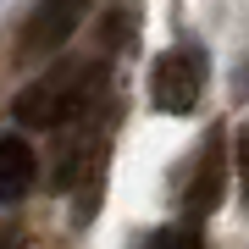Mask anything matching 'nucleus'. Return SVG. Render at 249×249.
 <instances>
[{
  "label": "nucleus",
  "instance_id": "obj_1",
  "mask_svg": "<svg viewBox=\"0 0 249 249\" xmlns=\"http://www.w3.org/2000/svg\"><path fill=\"white\" fill-rule=\"evenodd\" d=\"M94 89H100V67L67 61V67H50L39 83H28L11 100V111H17L22 127H61L94 106Z\"/></svg>",
  "mask_w": 249,
  "mask_h": 249
},
{
  "label": "nucleus",
  "instance_id": "obj_2",
  "mask_svg": "<svg viewBox=\"0 0 249 249\" xmlns=\"http://www.w3.org/2000/svg\"><path fill=\"white\" fill-rule=\"evenodd\" d=\"M205 94V55L199 50H166L150 72V100L166 116H188Z\"/></svg>",
  "mask_w": 249,
  "mask_h": 249
},
{
  "label": "nucleus",
  "instance_id": "obj_3",
  "mask_svg": "<svg viewBox=\"0 0 249 249\" xmlns=\"http://www.w3.org/2000/svg\"><path fill=\"white\" fill-rule=\"evenodd\" d=\"M83 17H89V0H39L34 17H28L22 34H17V55H22V61H45V55H55L83 28Z\"/></svg>",
  "mask_w": 249,
  "mask_h": 249
},
{
  "label": "nucleus",
  "instance_id": "obj_4",
  "mask_svg": "<svg viewBox=\"0 0 249 249\" xmlns=\"http://www.w3.org/2000/svg\"><path fill=\"white\" fill-rule=\"evenodd\" d=\"M34 172H39V160L28 150V139L22 133H0V205H17L34 188Z\"/></svg>",
  "mask_w": 249,
  "mask_h": 249
},
{
  "label": "nucleus",
  "instance_id": "obj_5",
  "mask_svg": "<svg viewBox=\"0 0 249 249\" xmlns=\"http://www.w3.org/2000/svg\"><path fill=\"white\" fill-rule=\"evenodd\" d=\"M222 166H227L222 139H211L205 155H199V166H194V178H188V216H194V222L205 211H216V199H222Z\"/></svg>",
  "mask_w": 249,
  "mask_h": 249
},
{
  "label": "nucleus",
  "instance_id": "obj_6",
  "mask_svg": "<svg viewBox=\"0 0 249 249\" xmlns=\"http://www.w3.org/2000/svg\"><path fill=\"white\" fill-rule=\"evenodd\" d=\"M150 249H199V244H194V232H155Z\"/></svg>",
  "mask_w": 249,
  "mask_h": 249
},
{
  "label": "nucleus",
  "instance_id": "obj_7",
  "mask_svg": "<svg viewBox=\"0 0 249 249\" xmlns=\"http://www.w3.org/2000/svg\"><path fill=\"white\" fill-rule=\"evenodd\" d=\"M0 249H17V227H0Z\"/></svg>",
  "mask_w": 249,
  "mask_h": 249
}]
</instances>
